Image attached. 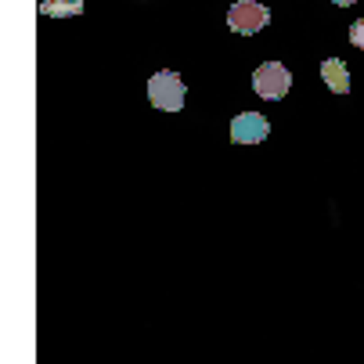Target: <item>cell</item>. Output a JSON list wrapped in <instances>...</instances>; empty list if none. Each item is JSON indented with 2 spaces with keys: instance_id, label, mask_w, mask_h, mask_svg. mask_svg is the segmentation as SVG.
<instances>
[{
  "instance_id": "obj_7",
  "label": "cell",
  "mask_w": 364,
  "mask_h": 364,
  "mask_svg": "<svg viewBox=\"0 0 364 364\" xmlns=\"http://www.w3.org/2000/svg\"><path fill=\"white\" fill-rule=\"evenodd\" d=\"M350 43H353V47H360V50H364V18H360V22H353V26H350Z\"/></svg>"
},
{
  "instance_id": "obj_8",
  "label": "cell",
  "mask_w": 364,
  "mask_h": 364,
  "mask_svg": "<svg viewBox=\"0 0 364 364\" xmlns=\"http://www.w3.org/2000/svg\"><path fill=\"white\" fill-rule=\"evenodd\" d=\"M332 4H339V8H350V4H353V0H332Z\"/></svg>"
},
{
  "instance_id": "obj_6",
  "label": "cell",
  "mask_w": 364,
  "mask_h": 364,
  "mask_svg": "<svg viewBox=\"0 0 364 364\" xmlns=\"http://www.w3.org/2000/svg\"><path fill=\"white\" fill-rule=\"evenodd\" d=\"M83 11V0H43L40 15L47 18H65V15H80Z\"/></svg>"
},
{
  "instance_id": "obj_5",
  "label": "cell",
  "mask_w": 364,
  "mask_h": 364,
  "mask_svg": "<svg viewBox=\"0 0 364 364\" xmlns=\"http://www.w3.org/2000/svg\"><path fill=\"white\" fill-rule=\"evenodd\" d=\"M321 76H325V83H328L332 94H346L350 90V73H346V65L339 58H325L321 62Z\"/></svg>"
},
{
  "instance_id": "obj_4",
  "label": "cell",
  "mask_w": 364,
  "mask_h": 364,
  "mask_svg": "<svg viewBox=\"0 0 364 364\" xmlns=\"http://www.w3.org/2000/svg\"><path fill=\"white\" fill-rule=\"evenodd\" d=\"M271 134V123L259 116V112H238L231 119V141L235 144H256Z\"/></svg>"
},
{
  "instance_id": "obj_1",
  "label": "cell",
  "mask_w": 364,
  "mask_h": 364,
  "mask_svg": "<svg viewBox=\"0 0 364 364\" xmlns=\"http://www.w3.org/2000/svg\"><path fill=\"white\" fill-rule=\"evenodd\" d=\"M184 80L177 76V73H170V69H163V73H155L151 80H148V97H151V105L155 109H163V112H181L184 109Z\"/></svg>"
},
{
  "instance_id": "obj_2",
  "label": "cell",
  "mask_w": 364,
  "mask_h": 364,
  "mask_svg": "<svg viewBox=\"0 0 364 364\" xmlns=\"http://www.w3.org/2000/svg\"><path fill=\"white\" fill-rule=\"evenodd\" d=\"M289 87H292V73H289L282 62H267V65H259V69L252 73V90H256L259 97H267V101L285 97Z\"/></svg>"
},
{
  "instance_id": "obj_3",
  "label": "cell",
  "mask_w": 364,
  "mask_h": 364,
  "mask_svg": "<svg viewBox=\"0 0 364 364\" xmlns=\"http://www.w3.org/2000/svg\"><path fill=\"white\" fill-rule=\"evenodd\" d=\"M267 22H271V11L264 4H256V0H238V4H231V11H228V26L242 36L259 33Z\"/></svg>"
}]
</instances>
